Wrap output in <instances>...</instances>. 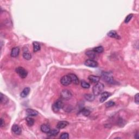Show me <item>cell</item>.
I'll use <instances>...</instances> for the list:
<instances>
[{
	"instance_id": "10",
	"label": "cell",
	"mask_w": 139,
	"mask_h": 139,
	"mask_svg": "<svg viewBox=\"0 0 139 139\" xmlns=\"http://www.w3.org/2000/svg\"><path fill=\"white\" fill-rule=\"evenodd\" d=\"M26 114L28 116H36L38 115V112H37V110H34L32 109L28 108L26 110Z\"/></svg>"
},
{
	"instance_id": "6",
	"label": "cell",
	"mask_w": 139,
	"mask_h": 139,
	"mask_svg": "<svg viewBox=\"0 0 139 139\" xmlns=\"http://www.w3.org/2000/svg\"><path fill=\"white\" fill-rule=\"evenodd\" d=\"M102 77L105 81H106V82H108V83H110V84H113L114 82L113 77L112 76V75L110 74L109 73L105 72L104 73H103Z\"/></svg>"
},
{
	"instance_id": "9",
	"label": "cell",
	"mask_w": 139,
	"mask_h": 139,
	"mask_svg": "<svg viewBox=\"0 0 139 139\" xmlns=\"http://www.w3.org/2000/svg\"><path fill=\"white\" fill-rule=\"evenodd\" d=\"M111 96V94L110 92H104L101 94L100 98V102L101 103L104 102L105 101H106L109 97Z\"/></svg>"
},
{
	"instance_id": "26",
	"label": "cell",
	"mask_w": 139,
	"mask_h": 139,
	"mask_svg": "<svg viewBox=\"0 0 139 139\" xmlns=\"http://www.w3.org/2000/svg\"><path fill=\"white\" fill-rule=\"evenodd\" d=\"M80 85H81V86L84 89H89L90 87V85L85 80L81 81Z\"/></svg>"
},
{
	"instance_id": "4",
	"label": "cell",
	"mask_w": 139,
	"mask_h": 139,
	"mask_svg": "<svg viewBox=\"0 0 139 139\" xmlns=\"http://www.w3.org/2000/svg\"><path fill=\"white\" fill-rule=\"evenodd\" d=\"M72 96V95L69 91L67 89H64L61 92V97L65 100H69Z\"/></svg>"
},
{
	"instance_id": "14",
	"label": "cell",
	"mask_w": 139,
	"mask_h": 139,
	"mask_svg": "<svg viewBox=\"0 0 139 139\" xmlns=\"http://www.w3.org/2000/svg\"><path fill=\"white\" fill-rule=\"evenodd\" d=\"M20 52V49L19 47H14L11 49V57L16 58L18 56Z\"/></svg>"
},
{
	"instance_id": "22",
	"label": "cell",
	"mask_w": 139,
	"mask_h": 139,
	"mask_svg": "<svg viewBox=\"0 0 139 139\" xmlns=\"http://www.w3.org/2000/svg\"><path fill=\"white\" fill-rule=\"evenodd\" d=\"M84 98L86 100L89 102H91V101H93L95 100V95H91L90 94H85L84 95Z\"/></svg>"
},
{
	"instance_id": "16",
	"label": "cell",
	"mask_w": 139,
	"mask_h": 139,
	"mask_svg": "<svg viewBox=\"0 0 139 139\" xmlns=\"http://www.w3.org/2000/svg\"><path fill=\"white\" fill-rule=\"evenodd\" d=\"M108 35L109 37H112V38H115L116 39H120V37L118 35L116 31H111L108 33Z\"/></svg>"
},
{
	"instance_id": "21",
	"label": "cell",
	"mask_w": 139,
	"mask_h": 139,
	"mask_svg": "<svg viewBox=\"0 0 139 139\" xmlns=\"http://www.w3.org/2000/svg\"><path fill=\"white\" fill-rule=\"evenodd\" d=\"M26 122H27V124L28 126L29 127H32V126H33L34 124V120L33 118H32L31 116H29V117H27L26 119Z\"/></svg>"
},
{
	"instance_id": "12",
	"label": "cell",
	"mask_w": 139,
	"mask_h": 139,
	"mask_svg": "<svg viewBox=\"0 0 139 139\" xmlns=\"http://www.w3.org/2000/svg\"><path fill=\"white\" fill-rule=\"evenodd\" d=\"M69 122L67 121H61L57 123V127L58 129H63L65 128V127H67L69 125Z\"/></svg>"
},
{
	"instance_id": "30",
	"label": "cell",
	"mask_w": 139,
	"mask_h": 139,
	"mask_svg": "<svg viewBox=\"0 0 139 139\" xmlns=\"http://www.w3.org/2000/svg\"><path fill=\"white\" fill-rule=\"evenodd\" d=\"M114 105L115 102H113V101H109V102L106 103V107L107 108H110V107L114 106Z\"/></svg>"
},
{
	"instance_id": "7",
	"label": "cell",
	"mask_w": 139,
	"mask_h": 139,
	"mask_svg": "<svg viewBox=\"0 0 139 139\" xmlns=\"http://www.w3.org/2000/svg\"><path fill=\"white\" fill-rule=\"evenodd\" d=\"M84 64L86 66L90 67H96L98 65V64L96 61H95L91 59H87L86 60H85Z\"/></svg>"
},
{
	"instance_id": "11",
	"label": "cell",
	"mask_w": 139,
	"mask_h": 139,
	"mask_svg": "<svg viewBox=\"0 0 139 139\" xmlns=\"http://www.w3.org/2000/svg\"><path fill=\"white\" fill-rule=\"evenodd\" d=\"M71 78V82L74 83L75 84H79V79L78 78L76 75L74 74V73H70V74L68 75Z\"/></svg>"
},
{
	"instance_id": "15",
	"label": "cell",
	"mask_w": 139,
	"mask_h": 139,
	"mask_svg": "<svg viewBox=\"0 0 139 139\" xmlns=\"http://www.w3.org/2000/svg\"><path fill=\"white\" fill-rule=\"evenodd\" d=\"M30 91H31V89L30 88H28V87L25 88L21 93V94H20L21 97H22V98H25V97H26L28 95H29V92H30Z\"/></svg>"
},
{
	"instance_id": "18",
	"label": "cell",
	"mask_w": 139,
	"mask_h": 139,
	"mask_svg": "<svg viewBox=\"0 0 139 139\" xmlns=\"http://www.w3.org/2000/svg\"><path fill=\"white\" fill-rule=\"evenodd\" d=\"M1 103L2 104H5L9 102V99L5 95H3L2 93L1 94V98H0Z\"/></svg>"
},
{
	"instance_id": "8",
	"label": "cell",
	"mask_w": 139,
	"mask_h": 139,
	"mask_svg": "<svg viewBox=\"0 0 139 139\" xmlns=\"http://www.w3.org/2000/svg\"><path fill=\"white\" fill-rule=\"evenodd\" d=\"M11 130L13 133H14L15 135H20L22 133V129L21 127L17 124H14L11 127Z\"/></svg>"
},
{
	"instance_id": "3",
	"label": "cell",
	"mask_w": 139,
	"mask_h": 139,
	"mask_svg": "<svg viewBox=\"0 0 139 139\" xmlns=\"http://www.w3.org/2000/svg\"><path fill=\"white\" fill-rule=\"evenodd\" d=\"M16 72L19 75L21 78L24 79L26 78L28 75V72L22 67H18L16 69Z\"/></svg>"
},
{
	"instance_id": "29",
	"label": "cell",
	"mask_w": 139,
	"mask_h": 139,
	"mask_svg": "<svg viewBox=\"0 0 139 139\" xmlns=\"http://www.w3.org/2000/svg\"><path fill=\"white\" fill-rule=\"evenodd\" d=\"M60 138L62 139H67L69 138V135L67 133H63L61 134Z\"/></svg>"
},
{
	"instance_id": "28",
	"label": "cell",
	"mask_w": 139,
	"mask_h": 139,
	"mask_svg": "<svg viewBox=\"0 0 139 139\" xmlns=\"http://www.w3.org/2000/svg\"><path fill=\"white\" fill-rule=\"evenodd\" d=\"M133 17V14H129L128 15H127L126 17V19H125L124 22L126 23H128L131 20V19H132Z\"/></svg>"
},
{
	"instance_id": "23",
	"label": "cell",
	"mask_w": 139,
	"mask_h": 139,
	"mask_svg": "<svg viewBox=\"0 0 139 139\" xmlns=\"http://www.w3.org/2000/svg\"><path fill=\"white\" fill-rule=\"evenodd\" d=\"M86 55L87 56H88L89 58H90L91 59L95 58L96 57V53L94 51H88L86 52Z\"/></svg>"
},
{
	"instance_id": "25",
	"label": "cell",
	"mask_w": 139,
	"mask_h": 139,
	"mask_svg": "<svg viewBox=\"0 0 139 139\" xmlns=\"http://www.w3.org/2000/svg\"><path fill=\"white\" fill-rule=\"evenodd\" d=\"M23 57L26 60H29L32 58V55L28 52H24L23 53Z\"/></svg>"
},
{
	"instance_id": "20",
	"label": "cell",
	"mask_w": 139,
	"mask_h": 139,
	"mask_svg": "<svg viewBox=\"0 0 139 139\" xmlns=\"http://www.w3.org/2000/svg\"><path fill=\"white\" fill-rule=\"evenodd\" d=\"M33 51L34 52H37L40 50L41 46L40 45L39 43L35 41L33 43Z\"/></svg>"
},
{
	"instance_id": "32",
	"label": "cell",
	"mask_w": 139,
	"mask_h": 139,
	"mask_svg": "<svg viewBox=\"0 0 139 139\" xmlns=\"http://www.w3.org/2000/svg\"><path fill=\"white\" fill-rule=\"evenodd\" d=\"M5 123H4V121L3 120L2 118H1V127H2L4 126Z\"/></svg>"
},
{
	"instance_id": "13",
	"label": "cell",
	"mask_w": 139,
	"mask_h": 139,
	"mask_svg": "<svg viewBox=\"0 0 139 139\" xmlns=\"http://www.w3.org/2000/svg\"><path fill=\"white\" fill-rule=\"evenodd\" d=\"M89 80L93 83H97L100 80V77L94 75H90L88 77Z\"/></svg>"
},
{
	"instance_id": "24",
	"label": "cell",
	"mask_w": 139,
	"mask_h": 139,
	"mask_svg": "<svg viewBox=\"0 0 139 139\" xmlns=\"http://www.w3.org/2000/svg\"><path fill=\"white\" fill-rule=\"evenodd\" d=\"M92 51H94L96 53H101L104 51V48H103V47L102 46H98L95 47V48L92 49Z\"/></svg>"
},
{
	"instance_id": "5",
	"label": "cell",
	"mask_w": 139,
	"mask_h": 139,
	"mask_svg": "<svg viewBox=\"0 0 139 139\" xmlns=\"http://www.w3.org/2000/svg\"><path fill=\"white\" fill-rule=\"evenodd\" d=\"M60 83L64 86H68L72 83V82H71V78L69 75H65V76L61 77Z\"/></svg>"
},
{
	"instance_id": "17",
	"label": "cell",
	"mask_w": 139,
	"mask_h": 139,
	"mask_svg": "<svg viewBox=\"0 0 139 139\" xmlns=\"http://www.w3.org/2000/svg\"><path fill=\"white\" fill-rule=\"evenodd\" d=\"M41 130L44 133H48L51 130L50 127L46 124H43L41 126Z\"/></svg>"
},
{
	"instance_id": "1",
	"label": "cell",
	"mask_w": 139,
	"mask_h": 139,
	"mask_svg": "<svg viewBox=\"0 0 139 139\" xmlns=\"http://www.w3.org/2000/svg\"><path fill=\"white\" fill-rule=\"evenodd\" d=\"M104 86L102 83H97L92 88V92L95 96H98L101 94L104 90Z\"/></svg>"
},
{
	"instance_id": "19",
	"label": "cell",
	"mask_w": 139,
	"mask_h": 139,
	"mask_svg": "<svg viewBox=\"0 0 139 139\" xmlns=\"http://www.w3.org/2000/svg\"><path fill=\"white\" fill-rule=\"evenodd\" d=\"M59 130L57 129H51L50 131L47 133V135L49 136H55L59 134Z\"/></svg>"
},
{
	"instance_id": "31",
	"label": "cell",
	"mask_w": 139,
	"mask_h": 139,
	"mask_svg": "<svg viewBox=\"0 0 139 139\" xmlns=\"http://www.w3.org/2000/svg\"><path fill=\"white\" fill-rule=\"evenodd\" d=\"M139 94H137L135 95V96L134 99H135V102L137 104H139Z\"/></svg>"
},
{
	"instance_id": "2",
	"label": "cell",
	"mask_w": 139,
	"mask_h": 139,
	"mask_svg": "<svg viewBox=\"0 0 139 139\" xmlns=\"http://www.w3.org/2000/svg\"><path fill=\"white\" fill-rule=\"evenodd\" d=\"M64 106V103L61 100H57L54 104L52 105V108L54 112H58L59 110L61 109H63Z\"/></svg>"
},
{
	"instance_id": "27",
	"label": "cell",
	"mask_w": 139,
	"mask_h": 139,
	"mask_svg": "<svg viewBox=\"0 0 139 139\" xmlns=\"http://www.w3.org/2000/svg\"><path fill=\"white\" fill-rule=\"evenodd\" d=\"M81 113L85 116H88L90 114V111L88 109L83 108L82 110H81Z\"/></svg>"
}]
</instances>
